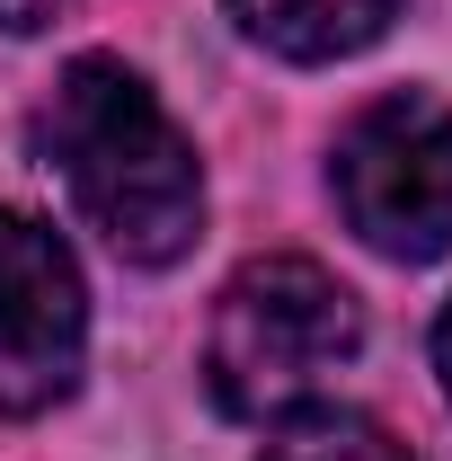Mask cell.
Returning <instances> with one entry per match:
<instances>
[{"label":"cell","mask_w":452,"mask_h":461,"mask_svg":"<svg viewBox=\"0 0 452 461\" xmlns=\"http://www.w3.org/2000/svg\"><path fill=\"white\" fill-rule=\"evenodd\" d=\"M80 355H89V293L62 230L0 204V417L62 408Z\"/></svg>","instance_id":"4"},{"label":"cell","mask_w":452,"mask_h":461,"mask_svg":"<svg viewBox=\"0 0 452 461\" xmlns=\"http://www.w3.org/2000/svg\"><path fill=\"white\" fill-rule=\"evenodd\" d=\"M231 18L284 62H346L399 18V0H231Z\"/></svg>","instance_id":"5"},{"label":"cell","mask_w":452,"mask_h":461,"mask_svg":"<svg viewBox=\"0 0 452 461\" xmlns=\"http://www.w3.org/2000/svg\"><path fill=\"white\" fill-rule=\"evenodd\" d=\"M258 461H417L399 444L382 417H364V408H338V400H302L276 417V435H267V453Z\"/></svg>","instance_id":"6"},{"label":"cell","mask_w":452,"mask_h":461,"mask_svg":"<svg viewBox=\"0 0 452 461\" xmlns=\"http://www.w3.org/2000/svg\"><path fill=\"white\" fill-rule=\"evenodd\" d=\"M435 382H444V400H452V302H444V320H435Z\"/></svg>","instance_id":"8"},{"label":"cell","mask_w":452,"mask_h":461,"mask_svg":"<svg viewBox=\"0 0 452 461\" xmlns=\"http://www.w3.org/2000/svg\"><path fill=\"white\" fill-rule=\"evenodd\" d=\"M71 9H80V0H0V27H9V36H45Z\"/></svg>","instance_id":"7"},{"label":"cell","mask_w":452,"mask_h":461,"mask_svg":"<svg viewBox=\"0 0 452 461\" xmlns=\"http://www.w3.org/2000/svg\"><path fill=\"white\" fill-rule=\"evenodd\" d=\"M364 346V302L320 258H249L204 329V391L222 417H284Z\"/></svg>","instance_id":"2"},{"label":"cell","mask_w":452,"mask_h":461,"mask_svg":"<svg viewBox=\"0 0 452 461\" xmlns=\"http://www.w3.org/2000/svg\"><path fill=\"white\" fill-rule=\"evenodd\" d=\"M36 142L62 169L80 222L107 240L124 267H169L204 230V169L177 115L151 98V80L115 54L62 62L54 98L36 115Z\"/></svg>","instance_id":"1"},{"label":"cell","mask_w":452,"mask_h":461,"mask_svg":"<svg viewBox=\"0 0 452 461\" xmlns=\"http://www.w3.org/2000/svg\"><path fill=\"white\" fill-rule=\"evenodd\" d=\"M338 213L364 249L426 267L452 249V107L435 89H391L346 115L329 151Z\"/></svg>","instance_id":"3"}]
</instances>
